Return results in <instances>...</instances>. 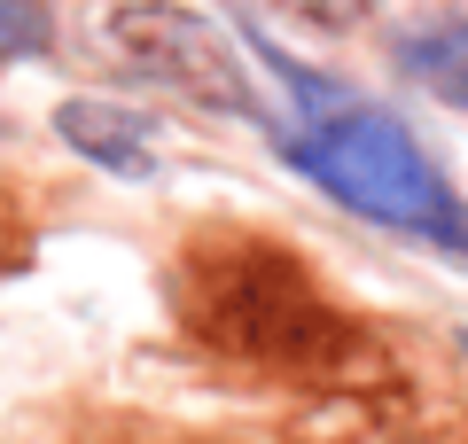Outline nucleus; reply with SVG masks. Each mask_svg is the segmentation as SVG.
Listing matches in <instances>:
<instances>
[{
    "label": "nucleus",
    "instance_id": "4",
    "mask_svg": "<svg viewBox=\"0 0 468 444\" xmlns=\"http://www.w3.org/2000/svg\"><path fill=\"white\" fill-rule=\"evenodd\" d=\"M55 132H63L79 156H94L101 172L117 180H149L156 172V148H149V110H117V101H63L55 110Z\"/></svg>",
    "mask_w": 468,
    "mask_h": 444
},
{
    "label": "nucleus",
    "instance_id": "2",
    "mask_svg": "<svg viewBox=\"0 0 468 444\" xmlns=\"http://www.w3.org/2000/svg\"><path fill=\"white\" fill-rule=\"evenodd\" d=\"M282 148L328 203H344V211L375 218L390 234H414V242L468 249V203L452 196V180L430 164V148L390 110H351V101H335L304 132H289Z\"/></svg>",
    "mask_w": 468,
    "mask_h": 444
},
{
    "label": "nucleus",
    "instance_id": "7",
    "mask_svg": "<svg viewBox=\"0 0 468 444\" xmlns=\"http://www.w3.org/2000/svg\"><path fill=\"white\" fill-rule=\"evenodd\" d=\"M258 8H282V16H297V24H359L375 8V0H258Z\"/></svg>",
    "mask_w": 468,
    "mask_h": 444
},
{
    "label": "nucleus",
    "instance_id": "1",
    "mask_svg": "<svg viewBox=\"0 0 468 444\" xmlns=\"http://www.w3.org/2000/svg\"><path fill=\"white\" fill-rule=\"evenodd\" d=\"M172 296H180L187 328L211 351H227V359L273 366V375H313V382H351V375L383 366L375 335H359L313 289V273L289 249L258 242V234L196 242L180 280H172Z\"/></svg>",
    "mask_w": 468,
    "mask_h": 444
},
{
    "label": "nucleus",
    "instance_id": "5",
    "mask_svg": "<svg viewBox=\"0 0 468 444\" xmlns=\"http://www.w3.org/2000/svg\"><path fill=\"white\" fill-rule=\"evenodd\" d=\"M399 63L414 70V79L430 86L437 101L468 110V8H452V16H437V24H421V32L406 39Z\"/></svg>",
    "mask_w": 468,
    "mask_h": 444
},
{
    "label": "nucleus",
    "instance_id": "8",
    "mask_svg": "<svg viewBox=\"0 0 468 444\" xmlns=\"http://www.w3.org/2000/svg\"><path fill=\"white\" fill-rule=\"evenodd\" d=\"M461 351H468V335H461Z\"/></svg>",
    "mask_w": 468,
    "mask_h": 444
},
{
    "label": "nucleus",
    "instance_id": "6",
    "mask_svg": "<svg viewBox=\"0 0 468 444\" xmlns=\"http://www.w3.org/2000/svg\"><path fill=\"white\" fill-rule=\"evenodd\" d=\"M48 8L39 0H0V55H39L48 48Z\"/></svg>",
    "mask_w": 468,
    "mask_h": 444
},
{
    "label": "nucleus",
    "instance_id": "3",
    "mask_svg": "<svg viewBox=\"0 0 468 444\" xmlns=\"http://www.w3.org/2000/svg\"><path fill=\"white\" fill-rule=\"evenodd\" d=\"M101 39H110V63L133 70V79L165 86V94L196 101L211 117H250L266 125V94H258L250 55L234 48L227 24H211L203 8H180V0H117L101 16Z\"/></svg>",
    "mask_w": 468,
    "mask_h": 444
}]
</instances>
